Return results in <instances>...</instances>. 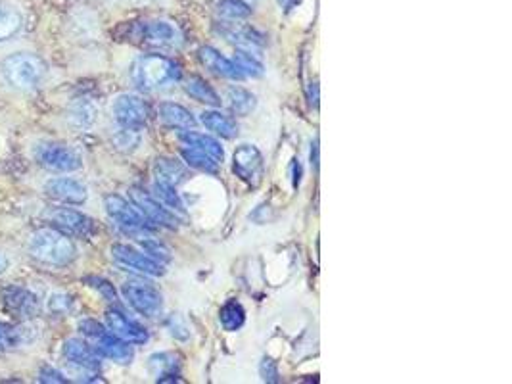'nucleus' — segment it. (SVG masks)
Returning a JSON list of instances; mask_svg holds the SVG:
<instances>
[{
    "label": "nucleus",
    "instance_id": "nucleus-43",
    "mask_svg": "<svg viewBox=\"0 0 512 384\" xmlns=\"http://www.w3.org/2000/svg\"><path fill=\"white\" fill-rule=\"evenodd\" d=\"M277 2H279L280 8H284L286 12L292 10V8H296V6L300 4V0H277Z\"/></svg>",
    "mask_w": 512,
    "mask_h": 384
},
{
    "label": "nucleus",
    "instance_id": "nucleus-16",
    "mask_svg": "<svg viewBox=\"0 0 512 384\" xmlns=\"http://www.w3.org/2000/svg\"><path fill=\"white\" fill-rule=\"evenodd\" d=\"M106 327L112 335L127 344H144L150 338L148 331L142 325L129 319L125 313L119 312V310L106 312Z\"/></svg>",
    "mask_w": 512,
    "mask_h": 384
},
{
    "label": "nucleus",
    "instance_id": "nucleus-13",
    "mask_svg": "<svg viewBox=\"0 0 512 384\" xmlns=\"http://www.w3.org/2000/svg\"><path fill=\"white\" fill-rule=\"evenodd\" d=\"M112 256L117 264L133 269L142 275H150V277H162L165 273L162 262L154 260L152 256H148L146 252H140L135 246L129 244H114L112 246Z\"/></svg>",
    "mask_w": 512,
    "mask_h": 384
},
{
    "label": "nucleus",
    "instance_id": "nucleus-22",
    "mask_svg": "<svg viewBox=\"0 0 512 384\" xmlns=\"http://www.w3.org/2000/svg\"><path fill=\"white\" fill-rule=\"evenodd\" d=\"M154 177L158 183L179 187L188 179V169L173 158H158L154 164Z\"/></svg>",
    "mask_w": 512,
    "mask_h": 384
},
{
    "label": "nucleus",
    "instance_id": "nucleus-44",
    "mask_svg": "<svg viewBox=\"0 0 512 384\" xmlns=\"http://www.w3.org/2000/svg\"><path fill=\"white\" fill-rule=\"evenodd\" d=\"M6 269H8V258L0 252V275H2Z\"/></svg>",
    "mask_w": 512,
    "mask_h": 384
},
{
    "label": "nucleus",
    "instance_id": "nucleus-17",
    "mask_svg": "<svg viewBox=\"0 0 512 384\" xmlns=\"http://www.w3.org/2000/svg\"><path fill=\"white\" fill-rule=\"evenodd\" d=\"M50 221L54 223V227L62 229V233L75 235V237H83L89 239L94 233V221L89 216L68 210V208H58L50 214Z\"/></svg>",
    "mask_w": 512,
    "mask_h": 384
},
{
    "label": "nucleus",
    "instance_id": "nucleus-8",
    "mask_svg": "<svg viewBox=\"0 0 512 384\" xmlns=\"http://www.w3.org/2000/svg\"><path fill=\"white\" fill-rule=\"evenodd\" d=\"M104 208H106V214L112 217L123 231L131 235L140 237L144 235L146 229H150V223L146 221V217L142 216L129 200H125L119 194H108L104 198Z\"/></svg>",
    "mask_w": 512,
    "mask_h": 384
},
{
    "label": "nucleus",
    "instance_id": "nucleus-9",
    "mask_svg": "<svg viewBox=\"0 0 512 384\" xmlns=\"http://www.w3.org/2000/svg\"><path fill=\"white\" fill-rule=\"evenodd\" d=\"M62 354L66 361L70 363L73 369L81 371L85 377L83 381L85 383H96L100 381L98 379V371H100V358L96 354L93 346L85 340H79V338H70L66 340L64 348H62Z\"/></svg>",
    "mask_w": 512,
    "mask_h": 384
},
{
    "label": "nucleus",
    "instance_id": "nucleus-15",
    "mask_svg": "<svg viewBox=\"0 0 512 384\" xmlns=\"http://www.w3.org/2000/svg\"><path fill=\"white\" fill-rule=\"evenodd\" d=\"M45 192H47L48 198L62 202V204H73V206H81L89 198L87 187L81 181L70 179V177L50 179L45 185Z\"/></svg>",
    "mask_w": 512,
    "mask_h": 384
},
{
    "label": "nucleus",
    "instance_id": "nucleus-10",
    "mask_svg": "<svg viewBox=\"0 0 512 384\" xmlns=\"http://www.w3.org/2000/svg\"><path fill=\"white\" fill-rule=\"evenodd\" d=\"M121 292H123V298L127 300V304L140 315L154 319L162 313L163 298L158 288L146 285V283H139V281H131V283L123 285Z\"/></svg>",
    "mask_w": 512,
    "mask_h": 384
},
{
    "label": "nucleus",
    "instance_id": "nucleus-39",
    "mask_svg": "<svg viewBox=\"0 0 512 384\" xmlns=\"http://www.w3.org/2000/svg\"><path fill=\"white\" fill-rule=\"evenodd\" d=\"M39 381H41V383H68V379H66L60 371H56V369H52V367H43V369H41Z\"/></svg>",
    "mask_w": 512,
    "mask_h": 384
},
{
    "label": "nucleus",
    "instance_id": "nucleus-36",
    "mask_svg": "<svg viewBox=\"0 0 512 384\" xmlns=\"http://www.w3.org/2000/svg\"><path fill=\"white\" fill-rule=\"evenodd\" d=\"M73 302L68 294H52L48 300V310L56 315H66L71 312Z\"/></svg>",
    "mask_w": 512,
    "mask_h": 384
},
{
    "label": "nucleus",
    "instance_id": "nucleus-34",
    "mask_svg": "<svg viewBox=\"0 0 512 384\" xmlns=\"http://www.w3.org/2000/svg\"><path fill=\"white\" fill-rule=\"evenodd\" d=\"M114 143H116L119 150L123 152H131L135 150L140 144V129H127V127H119V131L114 137Z\"/></svg>",
    "mask_w": 512,
    "mask_h": 384
},
{
    "label": "nucleus",
    "instance_id": "nucleus-28",
    "mask_svg": "<svg viewBox=\"0 0 512 384\" xmlns=\"http://www.w3.org/2000/svg\"><path fill=\"white\" fill-rule=\"evenodd\" d=\"M98 116V108L94 104L93 100L89 98H77L70 106V112H68V120L71 121V125L75 127H91Z\"/></svg>",
    "mask_w": 512,
    "mask_h": 384
},
{
    "label": "nucleus",
    "instance_id": "nucleus-25",
    "mask_svg": "<svg viewBox=\"0 0 512 384\" xmlns=\"http://www.w3.org/2000/svg\"><path fill=\"white\" fill-rule=\"evenodd\" d=\"M179 139H181V144H190V146H196V148L204 150L206 154H210L215 162H219V164L225 162V148L210 135L196 133V131H185Z\"/></svg>",
    "mask_w": 512,
    "mask_h": 384
},
{
    "label": "nucleus",
    "instance_id": "nucleus-40",
    "mask_svg": "<svg viewBox=\"0 0 512 384\" xmlns=\"http://www.w3.org/2000/svg\"><path fill=\"white\" fill-rule=\"evenodd\" d=\"M307 98H309V104L311 106H319V85L317 83H309V89H307Z\"/></svg>",
    "mask_w": 512,
    "mask_h": 384
},
{
    "label": "nucleus",
    "instance_id": "nucleus-29",
    "mask_svg": "<svg viewBox=\"0 0 512 384\" xmlns=\"http://www.w3.org/2000/svg\"><path fill=\"white\" fill-rule=\"evenodd\" d=\"M154 196L162 202L165 208H169L173 214H179V216H185L187 214V208H185V202L181 198V194L177 192V187H171V185H165V183H154Z\"/></svg>",
    "mask_w": 512,
    "mask_h": 384
},
{
    "label": "nucleus",
    "instance_id": "nucleus-38",
    "mask_svg": "<svg viewBox=\"0 0 512 384\" xmlns=\"http://www.w3.org/2000/svg\"><path fill=\"white\" fill-rule=\"evenodd\" d=\"M87 283H91V287L96 288V290H100L110 302H114L117 300L116 290H114V285H110L108 281H104V279H100V277H89L87 279Z\"/></svg>",
    "mask_w": 512,
    "mask_h": 384
},
{
    "label": "nucleus",
    "instance_id": "nucleus-1",
    "mask_svg": "<svg viewBox=\"0 0 512 384\" xmlns=\"http://www.w3.org/2000/svg\"><path fill=\"white\" fill-rule=\"evenodd\" d=\"M181 66L163 54H144L135 60L131 68V79L140 91L152 93L181 81Z\"/></svg>",
    "mask_w": 512,
    "mask_h": 384
},
{
    "label": "nucleus",
    "instance_id": "nucleus-23",
    "mask_svg": "<svg viewBox=\"0 0 512 384\" xmlns=\"http://www.w3.org/2000/svg\"><path fill=\"white\" fill-rule=\"evenodd\" d=\"M200 123L215 133L217 137H223V139H234L238 135V125L231 116H225L221 114L219 110H204L200 114Z\"/></svg>",
    "mask_w": 512,
    "mask_h": 384
},
{
    "label": "nucleus",
    "instance_id": "nucleus-2",
    "mask_svg": "<svg viewBox=\"0 0 512 384\" xmlns=\"http://www.w3.org/2000/svg\"><path fill=\"white\" fill-rule=\"evenodd\" d=\"M29 254L50 267H66L77 258L73 240L56 229H39L29 239Z\"/></svg>",
    "mask_w": 512,
    "mask_h": 384
},
{
    "label": "nucleus",
    "instance_id": "nucleus-35",
    "mask_svg": "<svg viewBox=\"0 0 512 384\" xmlns=\"http://www.w3.org/2000/svg\"><path fill=\"white\" fill-rule=\"evenodd\" d=\"M167 331L169 335L177 340H188L190 338V329H188L187 321L183 319V315L179 313H173L169 319H167Z\"/></svg>",
    "mask_w": 512,
    "mask_h": 384
},
{
    "label": "nucleus",
    "instance_id": "nucleus-21",
    "mask_svg": "<svg viewBox=\"0 0 512 384\" xmlns=\"http://www.w3.org/2000/svg\"><path fill=\"white\" fill-rule=\"evenodd\" d=\"M160 120L171 127V129H179V131H190L196 127V118L192 116V112L187 110L185 106L181 104H175V102H163L160 104Z\"/></svg>",
    "mask_w": 512,
    "mask_h": 384
},
{
    "label": "nucleus",
    "instance_id": "nucleus-20",
    "mask_svg": "<svg viewBox=\"0 0 512 384\" xmlns=\"http://www.w3.org/2000/svg\"><path fill=\"white\" fill-rule=\"evenodd\" d=\"M148 369L156 377L158 383H175L179 381L181 358L175 352H160L148 358Z\"/></svg>",
    "mask_w": 512,
    "mask_h": 384
},
{
    "label": "nucleus",
    "instance_id": "nucleus-3",
    "mask_svg": "<svg viewBox=\"0 0 512 384\" xmlns=\"http://www.w3.org/2000/svg\"><path fill=\"white\" fill-rule=\"evenodd\" d=\"M2 75L4 79L20 91H31L35 89L47 75V64L31 54V52H16L10 54L4 62H2Z\"/></svg>",
    "mask_w": 512,
    "mask_h": 384
},
{
    "label": "nucleus",
    "instance_id": "nucleus-11",
    "mask_svg": "<svg viewBox=\"0 0 512 384\" xmlns=\"http://www.w3.org/2000/svg\"><path fill=\"white\" fill-rule=\"evenodd\" d=\"M129 200L140 214L146 217L148 223L158 225V227H167V229H177V216L169 208H165L154 194L139 189V187H133L129 191Z\"/></svg>",
    "mask_w": 512,
    "mask_h": 384
},
{
    "label": "nucleus",
    "instance_id": "nucleus-31",
    "mask_svg": "<svg viewBox=\"0 0 512 384\" xmlns=\"http://www.w3.org/2000/svg\"><path fill=\"white\" fill-rule=\"evenodd\" d=\"M215 8L221 18L231 22H240L252 16V6L244 0H219Z\"/></svg>",
    "mask_w": 512,
    "mask_h": 384
},
{
    "label": "nucleus",
    "instance_id": "nucleus-14",
    "mask_svg": "<svg viewBox=\"0 0 512 384\" xmlns=\"http://www.w3.org/2000/svg\"><path fill=\"white\" fill-rule=\"evenodd\" d=\"M112 112L117 125L127 129H142L150 116L146 102L137 95L117 96Z\"/></svg>",
    "mask_w": 512,
    "mask_h": 384
},
{
    "label": "nucleus",
    "instance_id": "nucleus-27",
    "mask_svg": "<svg viewBox=\"0 0 512 384\" xmlns=\"http://www.w3.org/2000/svg\"><path fill=\"white\" fill-rule=\"evenodd\" d=\"M225 100H227V104H229V108H231L234 116H250L256 110V95H252L244 87H236V85L229 87Z\"/></svg>",
    "mask_w": 512,
    "mask_h": 384
},
{
    "label": "nucleus",
    "instance_id": "nucleus-18",
    "mask_svg": "<svg viewBox=\"0 0 512 384\" xmlns=\"http://www.w3.org/2000/svg\"><path fill=\"white\" fill-rule=\"evenodd\" d=\"M200 62L210 70V72L219 75V77H225V79H231V81H242L244 75L238 70V66L234 64L233 58H227L223 56L217 48L213 47H202L200 52Z\"/></svg>",
    "mask_w": 512,
    "mask_h": 384
},
{
    "label": "nucleus",
    "instance_id": "nucleus-32",
    "mask_svg": "<svg viewBox=\"0 0 512 384\" xmlns=\"http://www.w3.org/2000/svg\"><path fill=\"white\" fill-rule=\"evenodd\" d=\"M233 62L238 66V70L242 72L244 77H261L263 73H265V68H263V64L259 62V58L254 56V54H250V52H244V50H238L236 48V52H234Z\"/></svg>",
    "mask_w": 512,
    "mask_h": 384
},
{
    "label": "nucleus",
    "instance_id": "nucleus-24",
    "mask_svg": "<svg viewBox=\"0 0 512 384\" xmlns=\"http://www.w3.org/2000/svg\"><path fill=\"white\" fill-rule=\"evenodd\" d=\"M185 93L190 98H194L196 102H202V104H208L211 108H219L221 106V96L217 95V91L211 87L210 83L198 75H192L188 77L183 85Z\"/></svg>",
    "mask_w": 512,
    "mask_h": 384
},
{
    "label": "nucleus",
    "instance_id": "nucleus-26",
    "mask_svg": "<svg viewBox=\"0 0 512 384\" xmlns=\"http://www.w3.org/2000/svg\"><path fill=\"white\" fill-rule=\"evenodd\" d=\"M179 152H181V158L185 160L188 168L198 169V171L210 173V175H215L219 171V162H215L210 154H206L204 150H200L196 146L181 144Z\"/></svg>",
    "mask_w": 512,
    "mask_h": 384
},
{
    "label": "nucleus",
    "instance_id": "nucleus-41",
    "mask_svg": "<svg viewBox=\"0 0 512 384\" xmlns=\"http://www.w3.org/2000/svg\"><path fill=\"white\" fill-rule=\"evenodd\" d=\"M290 168H292V183H294V187H300V183H302V166H300V162L294 160Z\"/></svg>",
    "mask_w": 512,
    "mask_h": 384
},
{
    "label": "nucleus",
    "instance_id": "nucleus-19",
    "mask_svg": "<svg viewBox=\"0 0 512 384\" xmlns=\"http://www.w3.org/2000/svg\"><path fill=\"white\" fill-rule=\"evenodd\" d=\"M24 12L12 0H0V43L14 39L24 27Z\"/></svg>",
    "mask_w": 512,
    "mask_h": 384
},
{
    "label": "nucleus",
    "instance_id": "nucleus-37",
    "mask_svg": "<svg viewBox=\"0 0 512 384\" xmlns=\"http://www.w3.org/2000/svg\"><path fill=\"white\" fill-rule=\"evenodd\" d=\"M259 373H261V379L265 383H279L280 381L279 367L271 358H263L261 365H259Z\"/></svg>",
    "mask_w": 512,
    "mask_h": 384
},
{
    "label": "nucleus",
    "instance_id": "nucleus-5",
    "mask_svg": "<svg viewBox=\"0 0 512 384\" xmlns=\"http://www.w3.org/2000/svg\"><path fill=\"white\" fill-rule=\"evenodd\" d=\"M131 37H135L146 47L158 48V50H175L183 43V35L179 33V29L165 20L135 24Z\"/></svg>",
    "mask_w": 512,
    "mask_h": 384
},
{
    "label": "nucleus",
    "instance_id": "nucleus-7",
    "mask_svg": "<svg viewBox=\"0 0 512 384\" xmlns=\"http://www.w3.org/2000/svg\"><path fill=\"white\" fill-rule=\"evenodd\" d=\"M0 304H2L4 312L20 321L33 319L41 313L39 296L35 292H31L29 288L16 287V285H10V287L0 290Z\"/></svg>",
    "mask_w": 512,
    "mask_h": 384
},
{
    "label": "nucleus",
    "instance_id": "nucleus-6",
    "mask_svg": "<svg viewBox=\"0 0 512 384\" xmlns=\"http://www.w3.org/2000/svg\"><path fill=\"white\" fill-rule=\"evenodd\" d=\"M35 160L41 168L56 173H71L83 166L81 154L68 144L43 143L35 148Z\"/></svg>",
    "mask_w": 512,
    "mask_h": 384
},
{
    "label": "nucleus",
    "instance_id": "nucleus-33",
    "mask_svg": "<svg viewBox=\"0 0 512 384\" xmlns=\"http://www.w3.org/2000/svg\"><path fill=\"white\" fill-rule=\"evenodd\" d=\"M24 342H27V338H24V329H16V327L0 323V350L16 348Z\"/></svg>",
    "mask_w": 512,
    "mask_h": 384
},
{
    "label": "nucleus",
    "instance_id": "nucleus-42",
    "mask_svg": "<svg viewBox=\"0 0 512 384\" xmlns=\"http://www.w3.org/2000/svg\"><path fill=\"white\" fill-rule=\"evenodd\" d=\"M311 166L317 169L319 168V143L315 141L313 148H311Z\"/></svg>",
    "mask_w": 512,
    "mask_h": 384
},
{
    "label": "nucleus",
    "instance_id": "nucleus-4",
    "mask_svg": "<svg viewBox=\"0 0 512 384\" xmlns=\"http://www.w3.org/2000/svg\"><path fill=\"white\" fill-rule=\"evenodd\" d=\"M79 331L96 350V354L102 358H108V360L116 361L121 365L131 363L135 358V352L127 342L119 340L117 336L112 335L106 327H102L94 319H83L79 323Z\"/></svg>",
    "mask_w": 512,
    "mask_h": 384
},
{
    "label": "nucleus",
    "instance_id": "nucleus-30",
    "mask_svg": "<svg viewBox=\"0 0 512 384\" xmlns=\"http://www.w3.org/2000/svg\"><path fill=\"white\" fill-rule=\"evenodd\" d=\"M219 323H221V327H223L225 331H229V333H234V331L242 329V325L246 323V312H244L242 304L236 302V300L227 302V304L219 310Z\"/></svg>",
    "mask_w": 512,
    "mask_h": 384
},
{
    "label": "nucleus",
    "instance_id": "nucleus-12",
    "mask_svg": "<svg viewBox=\"0 0 512 384\" xmlns=\"http://www.w3.org/2000/svg\"><path fill=\"white\" fill-rule=\"evenodd\" d=\"M233 171L244 183L257 187L265 173V162L254 144H240L233 154Z\"/></svg>",
    "mask_w": 512,
    "mask_h": 384
}]
</instances>
